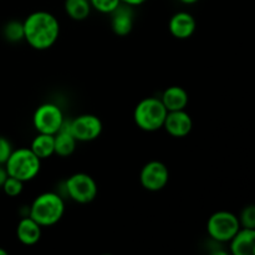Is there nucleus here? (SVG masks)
<instances>
[{"label":"nucleus","instance_id":"24","mask_svg":"<svg viewBox=\"0 0 255 255\" xmlns=\"http://www.w3.org/2000/svg\"><path fill=\"white\" fill-rule=\"evenodd\" d=\"M146 1H147V0H121L122 4L129 5V6H132V7L139 6V5L144 4Z\"/></svg>","mask_w":255,"mask_h":255},{"label":"nucleus","instance_id":"2","mask_svg":"<svg viewBox=\"0 0 255 255\" xmlns=\"http://www.w3.org/2000/svg\"><path fill=\"white\" fill-rule=\"evenodd\" d=\"M64 197L57 192H44L32 201L29 207V216L41 227L55 226L65 214Z\"/></svg>","mask_w":255,"mask_h":255},{"label":"nucleus","instance_id":"1","mask_svg":"<svg viewBox=\"0 0 255 255\" xmlns=\"http://www.w3.org/2000/svg\"><path fill=\"white\" fill-rule=\"evenodd\" d=\"M24 40L32 49L44 51L56 44L60 36V22L54 14L45 10L31 12L22 21Z\"/></svg>","mask_w":255,"mask_h":255},{"label":"nucleus","instance_id":"5","mask_svg":"<svg viewBox=\"0 0 255 255\" xmlns=\"http://www.w3.org/2000/svg\"><path fill=\"white\" fill-rule=\"evenodd\" d=\"M64 194L79 204L91 203L97 197L99 187L94 177L85 172L71 174L64 182Z\"/></svg>","mask_w":255,"mask_h":255},{"label":"nucleus","instance_id":"15","mask_svg":"<svg viewBox=\"0 0 255 255\" xmlns=\"http://www.w3.org/2000/svg\"><path fill=\"white\" fill-rule=\"evenodd\" d=\"M77 141L75 137L70 133L69 127H67V119H65L64 124H62L61 128L59 132L54 134V152L56 156L62 157H70L74 154L76 151Z\"/></svg>","mask_w":255,"mask_h":255},{"label":"nucleus","instance_id":"19","mask_svg":"<svg viewBox=\"0 0 255 255\" xmlns=\"http://www.w3.org/2000/svg\"><path fill=\"white\" fill-rule=\"evenodd\" d=\"M2 35L9 42H19L24 40V25L19 20L7 21L2 27Z\"/></svg>","mask_w":255,"mask_h":255},{"label":"nucleus","instance_id":"20","mask_svg":"<svg viewBox=\"0 0 255 255\" xmlns=\"http://www.w3.org/2000/svg\"><path fill=\"white\" fill-rule=\"evenodd\" d=\"M1 189L7 197L15 198V197H19L22 193V191H24V182L17 178H14V177L7 176Z\"/></svg>","mask_w":255,"mask_h":255},{"label":"nucleus","instance_id":"22","mask_svg":"<svg viewBox=\"0 0 255 255\" xmlns=\"http://www.w3.org/2000/svg\"><path fill=\"white\" fill-rule=\"evenodd\" d=\"M241 227L243 228L255 229V207L253 204L246 206L241 212V216L238 217Z\"/></svg>","mask_w":255,"mask_h":255},{"label":"nucleus","instance_id":"12","mask_svg":"<svg viewBox=\"0 0 255 255\" xmlns=\"http://www.w3.org/2000/svg\"><path fill=\"white\" fill-rule=\"evenodd\" d=\"M111 16V29L117 36H127L134 26V12L133 7L126 4H120L114 11L110 14Z\"/></svg>","mask_w":255,"mask_h":255},{"label":"nucleus","instance_id":"11","mask_svg":"<svg viewBox=\"0 0 255 255\" xmlns=\"http://www.w3.org/2000/svg\"><path fill=\"white\" fill-rule=\"evenodd\" d=\"M197 29L196 17L188 11H178L172 15L168 22V30L176 39L186 40L193 36Z\"/></svg>","mask_w":255,"mask_h":255},{"label":"nucleus","instance_id":"6","mask_svg":"<svg viewBox=\"0 0 255 255\" xmlns=\"http://www.w3.org/2000/svg\"><path fill=\"white\" fill-rule=\"evenodd\" d=\"M241 229L238 216L229 211H218L207 221V233L211 241L217 243H228L234 234Z\"/></svg>","mask_w":255,"mask_h":255},{"label":"nucleus","instance_id":"3","mask_svg":"<svg viewBox=\"0 0 255 255\" xmlns=\"http://www.w3.org/2000/svg\"><path fill=\"white\" fill-rule=\"evenodd\" d=\"M7 176L25 182L36 178L41 169V159L30 148L12 149L11 154L4 164Z\"/></svg>","mask_w":255,"mask_h":255},{"label":"nucleus","instance_id":"27","mask_svg":"<svg viewBox=\"0 0 255 255\" xmlns=\"http://www.w3.org/2000/svg\"><path fill=\"white\" fill-rule=\"evenodd\" d=\"M0 255H7V252L5 251V249L0 248Z\"/></svg>","mask_w":255,"mask_h":255},{"label":"nucleus","instance_id":"13","mask_svg":"<svg viewBox=\"0 0 255 255\" xmlns=\"http://www.w3.org/2000/svg\"><path fill=\"white\" fill-rule=\"evenodd\" d=\"M229 251L233 255H254L255 253V229L241 227L233 238L228 242Z\"/></svg>","mask_w":255,"mask_h":255},{"label":"nucleus","instance_id":"18","mask_svg":"<svg viewBox=\"0 0 255 255\" xmlns=\"http://www.w3.org/2000/svg\"><path fill=\"white\" fill-rule=\"evenodd\" d=\"M64 7L67 16L75 21L87 19L92 10L90 0H65Z\"/></svg>","mask_w":255,"mask_h":255},{"label":"nucleus","instance_id":"21","mask_svg":"<svg viewBox=\"0 0 255 255\" xmlns=\"http://www.w3.org/2000/svg\"><path fill=\"white\" fill-rule=\"evenodd\" d=\"M90 4L96 11L110 15L121 4V0H90Z\"/></svg>","mask_w":255,"mask_h":255},{"label":"nucleus","instance_id":"14","mask_svg":"<svg viewBox=\"0 0 255 255\" xmlns=\"http://www.w3.org/2000/svg\"><path fill=\"white\" fill-rule=\"evenodd\" d=\"M42 227L34 221L30 216H25L20 219L16 226V238L22 246L31 247L39 243L41 239Z\"/></svg>","mask_w":255,"mask_h":255},{"label":"nucleus","instance_id":"4","mask_svg":"<svg viewBox=\"0 0 255 255\" xmlns=\"http://www.w3.org/2000/svg\"><path fill=\"white\" fill-rule=\"evenodd\" d=\"M167 112L159 97H146L136 105L133 120L142 131L154 132L163 127Z\"/></svg>","mask_w":255,"mask_h":255},{"label":"nucleus","instance_id":"25","mask_svg":"<svg viewBox=\"0 0 255 255\" xmlns=\"http://www.w3.org/2000/svg\"><path fill=\"white\" fill-rule=\"evenodd\" d=\"M7 178V173H6V169H5L4 164H0V188L2 187L4 184L5 179Z\"/></svg>","mask_w":255,"mask_h":255},{"label":"nucleus","instance_id":"9","mask_svg":"<svg viewBox=\"0 0 255 255\" xmlns=\"http://www.w3.org/2000/svg\"><path fill=\"white\" fill-rule=\"evenodd\" d=\"M168 167L161 161H149L139 172V183L149 192H158L168 184Z\"/></svg>","mask_w":255,"mask_h":255},{"label":"nucleus","instance_id":"10","mask_svg":"<svg viewBox=\"0 0 255 255\" xmlns=\"http://www.w3.org/2000/svg\"><path fill=\"white\" fill-rule=\"evenodd\" d=\"M162 128L166 129L167 133L174 138H183L191 133L193 128V120L186 110L168 111Z\"/></svg>","mask_w":255,"mask_h":255},{"label":"nucleus","instance_id":"8","mask_svg":"<svg viewBox=\"0 0 255 255\" xmlns=\"http://www.w3.org/2000/svg\"><path fill=\"white\" fill-rule=\"evenodd\" d=\"M67 127L77 142H91L99 138L104 125L100 117L92 114H82L75 119H67Z\"/></svg>","mask_w":255,"mask_h":255},{"label":"nucleus","instance_id":"16","mask_svg":"<svg viewBox=\"0 0 255 255\" xmlns=\"http://www.w3.org/2000/svg\"><path fill=\"white\" fill-rule=\"evenodd\" d=\"M162 104L164 105L167 111H178V110H186L188 105L189 96L186 89L182 86H169L162 92L159 97Z\"/></svg>","mask_w":255,"mask_h":255},{"label":"nucleus","instance_id":"17","mask_svg":"<svg viewBox=\"0 0 255 255\" xmlns=\"http://www.w3.org/2000/svg\"><path fill=\"white\" fill-rule=\"evenodd\" d=\"M40 159H47L54 156V134L37 133L29 147Z\"/></svg>","mask_w":255,"mask_h":255},{"label":"nucleus","instance_id":"7","mask_svg":"<svg viewBox=\"0 0 255 255\" xmlns=\"http://www.w3.org/2000/svg\"><path fill=\"white\" fill-rule=\"evenodd\" d=\"M65 121L62 110L52 102L40 105L32 116V125L37 133L55 134L61 128Z\"/></svg>","mask_w":255,"mask_h":255},{"label":"nucleus","instance_id":"23","mask_svg":"<svg viewBox=\"0 0 255 255\" xmlns=\"http://www.w3.org/2000/svg\"><path fill=\"white\" fill-rule=\"evenodd\" d=\"M12 144L6 137L0 136V164H5L12 152Z\"/></svg>","mask_w":255,"mask_h":255},{"label":"nucleus","instance_id":"26","mask_svg":"<svg viewBox=\"0 0 255 255\" xmlns=\"http://www.w3.org/2000/svg\"><path fill=\"white\" fill-rule=\"evenodd\" d=\"M178 1H181L182 4L184 5H193L196 4V2H198L199 0H178Z\"/></svg>","mask_w":255,"mask_h":255}]
</instances>
